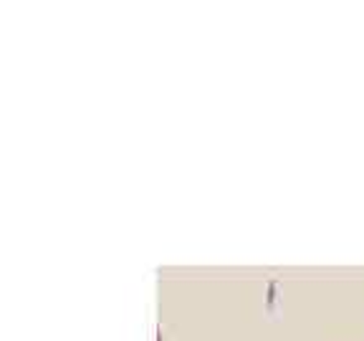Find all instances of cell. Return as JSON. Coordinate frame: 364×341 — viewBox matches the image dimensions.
I'll return each mask as SVG.
<instances>
[{
    "label": "cell",
    "instance_id": "1",
    "mask_svg": "<svg viewBox=\"0 0 364 341\" xmlns=\"http://www.w3.org/2000/svg\"><path fill=\"white\" fill-rule=\"evenodd\" d=\"M159 341H162V339H159Z\"/></svg>",
    "mask_w": 364,
    "mask_h": 341
}]
</instances>
